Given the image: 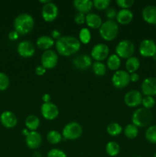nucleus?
Returning a JSON list of instances; mask_svg holds the SVG:
<instances>
[{"label":"nucleus","mask_w":156,"mask_h":157,"mask_svg":"<svg viewBox=\"0 0 156 157\" xmlns=\"http://www.w3.org/2000/svg\"><path fill=\"white\" fill-rule=\"evenodd\" d=\"M25 144L31 150H36L42 144V136L38 131H30L28 135L25 136Z\"/></svg>","instance_id":"17"},{"label":"nucleus","mask_w":156,"mask_h":157,"mask_svg":"<svg viewBox=\"0 0 156 157\" xmlns=\"http://www.w3.org/2000/svg\"><path fill=\"white\" fill-rule=\"evenodd\" d=\"M47 140L50 144H58L63 140L62 134L58 130H51L47 133Z\"/></svg>","instance_id":"28"},{"label":"nucleus","mask_w":156,"mask_h":157,"mask_svg":"<svg viewBox=\"0 0 156 157\" xmlns=\"http://www.w3.org/2000/svg\"><path fill=\"white\" fill-rule=\"evenodd\" d=\"M134 52L135 44L130 40H122L116 46V54L120 58L128 59L133 56Z\"/></svg>","instance_id":"6"},{"label":"nucleus","mask_w":156,"mask_h":157,"mask_svg":"<svg viewBox=\"0 0 156 157\" xmlns=\"http://www.w3.org/2000/svg\"><path fill=\"white\" fill-rule=\"evenodd\" d=\"M74 22L76 25H84L86 22V15L85 14L80 13V12H76L74 16Z\"/></svg>","instance_id":"40"},{"label":"nucleus","mask_w":156,"mask_h":157,"mask_svg":"<svg viewBox=\"0 0 156 157\" xmlns=\"http://www.w3.org/2000/svg\"><path fill=\"white\" fill-rule=\"evenodd\" d=\"M136 157H142V156H136Z\"/></svg>","instance_id":"49"},{"label":"nucleus","mask_w":156,"mask_h":157,"mask_svg":"<svg viewBox=\"0 0 156 157\" xmlns=\"http://www.w3.org/2000/svg\"><path fill=\"white\" fill-rule=\"evenodd\" d=\"M155 27H156V25H155Z\"/></svg>","instance_id":"50"},{"label":"nucleus","mask_w":156,"mask_h":157,"mask_svg":"<svg viewBox=\"0 0 156 157\" xmlns=\"http://www.w3.org/2000/svg\"><path fill=\"white\" fill-rule=\"evenodd\" d=\"M83 133V127L79 123L71 121L66 124L62 130V136L68 140H74L81 136Z\"/></svg>","instance_id":"5"},{"label":"nucleus","mask_w":156,"mask_h":157,"mask_svg":"<svg viewBox=\"0 0 156 157\" xmlns=\"http://www.w3.org/2000/svg\"><path fill=\"white\" fill-rule=\"evenodd\" d=\"M112 84L118 89L125 88L130 81V74L125 70H118L112 76Z\"/></svg>","instance_id":"7"},{"label":"nucleus","mask_w":156,"mask_h":157,"mask_svg":"<svg viewBox=\"0 0 156 157\" xmlns=\"http://www.w3.org/2000/svg\"><path fill=\"white\" fill-rule=\"evenodd\" d=\"M24 123H25L26 128L29 131H37L41 121L38 116L35 114H30L26 117Z\"/></svg>","instance_id":"24"},{"label":"nucleus","mask_w":156,"mask_h":157,"mask_svg":"<svg viewBox=\"0 0 156 157\" xmlns=\"http://www.w3.org/2000/svg\"><path fill=\"white\" fill-rule=\"evenodd\" d=\"M139 52L144 58H154L156 56V43L152 39H144L139 44Z\"/></svg>","instance_id":"8"},{"label":"nucleus","mask_w":156,"mask_h":157,"mask_svg":"<svg viewBox=\"0 0 156 157\" xmlns=\"http://www.w3.org/2000/svg\"><path fill=\"white\" fill-rule=\"evenodd\" d=\"M36 45L41 50L47 51L51 49L54 45H55V41L53 38L48 35H41L38 37L36 41Z\"/></svg>","instance_id":"22"},{"label":"nucleus","mask_w":156,"mask_h":157,"mask_svg":"<svg viewBox=\"0 0 156 157\" xmlns=\"http://www.w3.org/2000/svg\"><path fill=\"white\" fill-rule=\"evenodd\" d=\"M58 62V55L51 50L44 51L41 57V65L46 69V70H50L54 68L57 66Z\"/></svg>","instance_id":"9"},{"label":"nucleus","mask_w":156,"mask_h":157,"mask_svg":"<svg viewBox=\"0 0 156 157\" xmlns=\"http://www.w3.org/2000/svg\"><path fill=\"white\" fill-rule=\"evenodd\" d=\"M145 139L151 144H156V125H151L148 127L145 133Z\"/></svg>","instance_id":"33"},{"label":"nucleus","mask_w":156,"mask_h":157,"mask_svg":"<svg viewBox=\"0 0 156 157\" xmlns=\"http://www.w3.org/2000/svg\"><path fill=\"white\" fill-rule=\"evenodd\" d=\"M46 71L47 70H46V69L41 64V65H38L35 67V74H36L38 76H43V75L46 73Z\"/></svg>","instance_id":"41"},{"label":"nucleus","mask_w":156,"mask_h":157,"mask_svg":"<svg viewBox=\"0 0 156 157\" xmlns=\"http://www.w3.org/2000/svg\"><path fill=\"white\" fill-rule=\"evenodd\" d=\"M153 157H156V153H154V156H153Z\"/></svg>","instance_id":"48"},{"label":"nucleus","mask_w":156,"mask_h":157,"mask_svg":"<svg viewBox=\"0 0 156 157\" xmlns=\"http://www.w3.org/2000/svg\"><path fill=\"white\" fill-rule=\"evenodd\" d=\"M116 5L121 9H129L134 5V0H117L116 2Z\"/></svg>","instance_id":"37"},{"label":"nucleus","mask_w":156,"mask_h":157,"mask_svg":"<svg viewBox=\"0 0 156 157\" xmlns=\"http://www.w3.org/2000/svg\"><path fill=\"white\" fill-rule=\"evenodd\" d=\"M133 17L134 15L130 9H120L117 12V15L116 18V22L119 25H128L133 20Z\"/></svg>","instance_id":"21"},{"label":"nucleus","mask_w":156,"mask_h":157,"mask_svg":"<svg viewBox=\"0 0 156 157\" xmlns=\"http://www.w3.org/2000/svg\"><path fill=\"white\" fill-rule=\"evenodd\" d=\"M139 78H140V77H139V74L136 73V72L130 74V81L131 82H137V81H139Z\"/></svg>","instance_id":"44"},{"label":"nucleus","mask_w":156,"mask_h":157,"mask_svg":"<svg viewBox=\"0 0 156 157\" xmlns=\"http://www.w3.org/2000/svg\"><path fill=\"white\" fill-rule=\"evenodd\" d=\"M142 16L145 22L156 25V6L148 5L145 6L142 9Z\"/></svg>","instance_id":"19"},{"label":"nucleus","mask_w":156,"mask_h":157,"mask_svg":"<svg viewBox=\"0 0 156 157\" xmlns=\"http://www.w3.org/2000/svg\"><path fill=\"white\" fill-rule=\"evenodd\" d=\"M106 66L111 71H116L119 70V67L121 66V58L116 54H113V55H110L107 58Z\"/></svg>","instance_id":"26"},{"label":"nucleus","mask_w":156,"mask_h":157,"mask_svg":"<svg viewBox=\"0 0 156 157\" xmlns=\"http://www.w3.org/2000/svg\"><path fill=\"white\" fill-rule=\"evenodd\" d=\"M17 52L22 58H32L35 53V47L33 43L28 40H24L18 43Z\"/></svg>","instance_id":"14"},{"label":"nucleus","mask_w":156,"mask_h":157,"mask_svg":"<svg viewBox=\"0 0 156 157\" xmlns=\"http://www.w3.org/2000/svg\"><path fill=\"white\" fill-rule=\"evenodd\" d=\"M106 132L112 136H117L122 132V127L119 123L112 122L107 126Z\"/></svg>","instance_id":"30"},{"label":"nucleus","mask_w":156,"mask_h":157,"mask_svg":"<svg viewBox=\"0 0 156 157\" xmlns=\"http://www.w3.org/2000/svg\"><path fill=\"white\" fill-rule=\"evenodd\" d=\"M110 55V48L104 43L95 44L90 52V57L95 61H102L108 58Z\"/></svg>","instance_id":"11"},{"label":"nucleus","mask_w":156,"mask_h":157,"mask_svg":"<svg viewBox=\"0 0 156 157\" xmlns=\"http://www.w3.org/2000/svg\"><path fill=\"white\" fill-rule=\"evenodd\" d=\"M14 29L19 35H25L32 31L35 26V19L28 13H21L14 20Z\"/></svg>","instance_id":"2"},{"label":"nucleus","mask_w":156,"mask_h":157,"mask_svg":"<svg viewBox=\"0 0 156 157\" xmlns=\"http://www.w3.org/2000/svg\"><path fill=\"white\" fill-rule=\"evenodd\" d=\"M125 71L128 73L132 74L137 71L140 67V61L136 56H132L131 58L126 59L125 61Z\"/></svg>","instance_id":"25"},{"label":"nucleus","mask_w":156,"mask_h":157,"mask_svg":"<svg viewBox=\"0 0 156 157\" xmlns=\"http://www.w3.org/2000/svg\"><path fill=\"white\" fill-rule=\"evenodd\" d=\"M124 134L128 139H135L139 135V127L133 124H129L124 128Z\"/></svg>","instance_id":"31"},{"label":"nucleus","mask_w":156,"mask_h":157,"mask_svg":"<svg viewBox=\"0 0 156 157\" xmlns=\"http://www.w3.org/2000/svg\"><path fill=\"white\" fill-rule=\"evenodd\" d=\"M142 94L138 90H131L124 96V102L129 107H136L142 104Z\"/></svg>","instance_id":"13"},{"label":"nucleus","mask_w":156,"mask_h":157,"mask_svg":"<svg viewBox=\"0 0 156 157\" xmlns=\"http://www.w3.org/2000/svg\"><path fill=\"white\" fill-rule=\"evenodd\" d=\"M29 133H30V131H29V130H28V129L26 128V127H25V128L23 129L22 131H21V133H22V135H24V136H27L28 135Z\"/></svg>","instance_id":"46"},{"label":"nucleus","mask_w":156,"mask_h":157,"mask_svg":"<svg viewBox=\"0 0 156 157\" xmlns=\"http://www.w3.org/2000/svg\"><path fill=\"white\" fill-rule=\"evenodd\" d=\"M73 64L79 70H87L93 64L92 58L88 55H80L73 59Z\"/></svg>","instance_id":"18"},{"label":"nucleus","mask_w":156,"mask_h":157,"mask_svg":"<svg viewBox=\"0 0 156 157\" xmlns=\"http://www.w3.org/2000/svg\"><path fill=\"white\" fill-rule=\"evenodd\" d=\"M41 113L45 120L53 121L58 117L60 111L58 106L54 103H43L41 107Z\"/></svg>","instance_id":"12"},{"label":"nucleus","mask_w":156,"mask_h":157,"mask_svg":"<svg viewBox=\"0 0 156 157\" xmlns=\"http://www.w3.org/2000/svg\"><path fill=\"white\" fill-rule=\"evenodd\" d=\"M81 43L77 38L71 35L61 36L55 41V48L60 55L69 57L79 52Z\"/></svg>","instance_id":"1"},{"label":"nucleus","mask_w":156,"mask_h":157,"mask_svg":"<svg viewBox=\"0 0 156 157\" xmlns=\"http://www.w3.org/2000/svg\"><path fill=\"white\" fill-rule=\"evenodd\" d=\"M142 94L145 96L154 97L156 95V78L148 77L145 78L141 84Z\"/></svg>","instance_id":"15"},{"label":"nucleus","mask_w":156,"mask_h":157,"mask_svg":"<svg viewBox=\"0 0 156 157\" xmlns=\"http://www.w3.org/2000/svg\"><path fill=\"white\" fill-rule=\"evenodd\" d=\"M47 157H67V154L60 149H51L47 153Z\"/></svg>","instance_id":"38"},{"label":"nucleus","mask_w":156,"mask_h":157,"mask_svg":"<svg viewBox=\"0 0 156 157\" xmlns=\"http://www.w3.org/2000/svg\"><path fill=\"white\" fill-rule=\"evenodd\" d=\"M92 70L96 76H104L106 73V66L102 61H94L92 64Z\"/></svg>","instance_id":"29"},{"label":"nucleus","mask_w":156,"mask_h":157,"mask_svg":"<svg viewBox=\"0 0 156 157\" xmlns=\"http://www.w3.org/2000/svg\"><path fill=\"white\" fill-rule=\"evenodd\" d=\"M111 3L110 0H94L93 1V7L97 9L98 10H106Z\"/></svg>","instance_id":"34"},{"label":"nucleus","mask_w":156,"mask_h":157,"mask_svg":"<svg viewBox=\"0 0 156 157\" xmlns=\"http://www.w3.org/2000/svg\"><path fill=\"white\" fill-rule=\"evenodd\" d=\"M0 122L6 128L12 129L16 127L18 124V118L13 112L6 110L0 115Z\"/></svg>","instance_id":"16"},{"label":"nucleus","mask_w":156,"mask_h":157,"mask_svg":"<svg viewBox=\"0 0 156 157\" xmlns=\"http://www.w3.org/2000/svg\"><path fill=\"white\" fill-rule=\"evenodd\" d=\"M91 32L88 28H82L79 32L78 35V39L80 41V43H83L84 44H87L91 41Z\"/></svg>","instance_id":"32"},{"label":"nucleus","mask_w":156,"mask_h":157,"mask_svg":"<svg viewBox=\"0 0 156 157\" xmlns=\"http://www.w3.org/2000/svg\"><path fill=\"white\" fill-rule=\"evenodd\" d=\"M120 152V146L115 141L108 142L106 145V153L107 155L111 157L118 156Z\"/></svg>","instance_id":"27"},{"label":"nucleus","mask_w":156,"mask_h":157,"mask_svg":"<svg viewBox=\"0 0 156 157\" xmlns=\"http://www.w3.org/2000/svg\"><path fill=\"white\" fill-rule=\"evenodd\" d=\"M41 99H42V101L43 103H48V102H50V95L49 94H44L42 96V98H41Z\"/></svg>","instance_id":"45"},{"label":"nucleus","mask_w":156,"mask_h":157,"mask_svg":"<svg viewBox=\"0 0 156 157\" xmlns=\"http://www.w3.org/2000/svg\"><path fill=\"white\" fill-rule=\"evenodd\" d=\"M117 11L115 8L109 7L106 10V16L108 18V20H114V18H116L117 15Z\"/></svg>","instance_id":"39"},{"label":"nucleus","mask_w":156,"mask_h":157,"mask_svg":"<svg viewBox=\"0 0 156 157\" xmlns=\"http://www.w3.org/2000/svg\"><path fill=\"white\" fill-rule=\"evenodd\" d=\"M59 10L58 7L53 2H49L47 4L44 5L41 9V16L43 19L47 22L54 21L58 16Z\"/></svg>","instance_id":"10"},{"label":"nucleus","mask_w":156,"mask_h":157,"mask_svg":"<svg viewBox=\"0 0 156 157\" xmlns=\"http://www.w3.org/2000/svg\"><path fill=\"white\" fill-rule=\"evenodd\" d=\"M86 24L89 28L97 29L100 28L102 24V19L99 15L95 13H89L86 15Z\"/></svg>","instance_id":"23"},{"label":"nucleus","mask_w":156,"mask_h":157,"mask_svg":"<svg viewBox=\"0 0 156 157\" xmlns=\"http://www.w3.org/2000/svg\"><path fill=\"white\" fill-rule=\"evenodd\" d=\"M153 115L151 110L140 107L135 110L132 115V124L137 127H145L152 121Z\"/></svg>","instance_id":"4"},{"label":"nucleus","mask_w":156,"mask_h":157,"mask_svg":"<svg viewBox=\"0 0 156 157\" xmlns=\"http://www.w3.org/2000/svg\"><path fill=\"white\" fill-rule=\"evenodd\" d=\"M119 24L115 20H108L102 22L99 29L101 38L106 41H111L117 37L119 34Z\"/></svg>","instance_id":"3"},{"label":"nucleus","mask_w":156,"mask_h":157,"mask_svg":"<svg viewBox=\"0 0 156 157\" xmlns=\"http://www.w3.org/2000/svg\"><path fill=\"white\" fill-rule=\"evenodd\" d=\"M50 37H51L54 40L56 39L57 41V40L59 39L61 37V32H59V30H58V29H54V30H52L51 33H50Z\"/></svg>","instance_id":"43"},{"label":"nucleus","mask_w":156,"mask_h":157,"mask_svg":"<svg viewBox=\"0 0 156 157\" xmlns=\"http://www.w3.org/2000/svg\"><path fill=\"white\" fill-rule=\"evenodd\" d=\"M10 80L4 72H0V90H6L9 87Z\"/></svg>","instance_id":"36"},{"label":"nucleus","mask_w":156,"mask_h":157,"mask_svg":"<svg viewBox=\"0 0 156 157\" xmlns=\"http://www.w3.org/2000/svg\"><path fill=\"white\" fill-rule=\"evenodd\" d=\"M49 2H50V0H40L39 2L41 3V4H43V6L45 4H47V3H48Z\"/></svg>","instance_id":"47"},{"label":"nucleus","mask_w":156,"mask_h":157,"mask_svg":"<svg viewBox=\"0 0 156 157\" xmlns=\"http://www.w3.org/2000/svg\"><path fill=\"white\" fill-rule=\"evenodd\" d=\"M73 6L77 12L85 15L90 13V11L93 7V1L90 0H74L73 2Z\"/></svg>","instance_id":"20"},{"label":"nucleus","mask_w":156,"mask_h":157,"mask_svg":"<svg viewBox=\"0 0 156 157\" xmlns=\"http://www.w3.org/2000/svg\"><path fill=\"white\" fill-rule=\"evenodd\" d=\"M142 105L143 106L144 108L150 110L155 105V100L153 97L145 96L142 98Z\"/></svg>","instance_id":"35"},{"label":"nucleus","mask_w":156,"mask_h":157,"mask_svg":"<svg viewBox=\"0 0 156 157\" xmlns=\"http://www.w3.org/2000/svg\"><path fill=\"white\" fill-rule=\"evenodd\" d=\"M19 34L16 32V31L13 30V31H11L9 33V39L11 40V41H16V40L18 39L19 38Z\"/></svg>","instance_id":"42"}]
</instances>
